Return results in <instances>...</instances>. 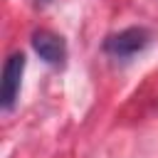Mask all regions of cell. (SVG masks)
Here are the masks:
<instances>
[{"label": "cell", "instance_id": "3", "mask_svg": "<svg viewBox=\"0 0 158 158\" xmlns=\"http://www.w3.org/2000/svg\"><path fill=\"white\" fill-rule=\"evenodd\" d=\"M32 49L40 54V59H44L52 67H62L67 59V44L59 35L49 32V30H35L32 32Z\"/></svg>", "mask_w": 158, "mask_h": 158}, {"label": "cell", "instance_id": "1", "mask_svg": "<svg viewBox=\"0 0 158 158\" xmlns=\"http://www.w3.org/2000/svg\"><path fill=\"white\" fill-rule=\"evenodd\" d=\"M148 42H151V32H148L146 27H128V30H121V32L106 37L104 49H106L111 57L126 59V57H133V54H138L141 49H146Z\"/></svg>", "mask_w": 158, "mask_h": 158}, {"label": "cell", "instance_id": "2", "mask_svg": "<svg viewBox=\"0 0 158 158\" xmlns=\"http://www.w3.org/2000/svg\"><path fill=\"white\" fill-rule=\"evenodd\" d=\"M22 72H25V54L12 52L2 67V81H0V104L5 111H10L17 101L20 84H22Z\"/></svg>", "mask_w": 158, "mask_h": 158}]
</instances>
